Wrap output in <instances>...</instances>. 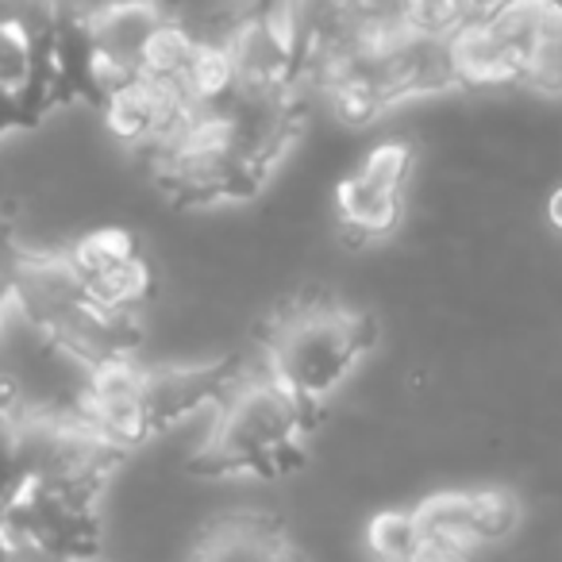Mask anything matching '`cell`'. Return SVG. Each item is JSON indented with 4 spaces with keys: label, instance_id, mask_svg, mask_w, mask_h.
<instances>
[{
    "label": "cell",
    "instance_id": "1",
    "mask_svg": "<svg viewBox=\"0 0 562 562\" xmlns=\"http://www.w3.org/2000/svg\"><path fill=\"white\" fill-rule=\"evenodd\" d=\"M4 281L12 293V313L24 316L32 331H40L58 355L78 362L81 370L139 355V316L109 313L97 305L63 250H27L9 243Z\"/></svg>",
    "mask_w": 562,
    "mask_h": 562
},
{
    "label": "cell",
    "instance_id": "2",
    "mask_svg": "<svg viewBox=\"0 0 562 562\" xmlns=\"http://www.w3.org/2000/svg\"><path fill=\"white\" fill-rule=\"evenodd\" d=\"M212 413L216 420L189 462L201 477L273 482L293 474L305 462L308 431L321 424V413L290 397L262 367H243V374Z\"/></svg>",
    "mask_w": 562,
    "mask_h": 562
},
{
    "label": "cell",
    "instance_id": "3",
    "mask_svg": "<svg viewBox=\"0 0 562 562\" xmlns=\"http://www.w3.org/2000/svg\"><path fill=\"white\" fill-rule=\"evenodd\" d=\"M374 347L378 321L367 308L336 297H308L285 305L266 324L262 370L305 408L324 413Z\"/></svg>",
    "mask_w": 562,
    "mask_h": 562
},
{
    "label": "cell",
    "instance_id": "4",
    "mask_svg": "<svg viewBox=\"0 0 562 562\" xmlns=\"http://www.w3.org/2000/svg\"><path fill=\"white\" fill-rule=\"evenodd\" d=\"M0 536L12 559L40 562H104V520L97 493L63 485L20 482L0 516Z\"/></svg>",
    "mask_w": 562,
    "mask_h": 562
},
{
    "label": "cell",
    "instance_id": "5",
    "mask_svg": "<svg viewBox=\"0 0 562 562\" xmlns=\"http://www.w3.org/2000/svg\"><path fill=\"white\" fill-rule=\"evenodd\" d=\"M416 150L405 139L374 143L336 186V220L355 243L390 239L405 220Z\"/></svg>",
    "mask_w": 562,
    "mask_h": 562
},
{
    "label": "cell",
    "instance_id": "6",
    "mask_svg": "<svg viewBox=\"0 0 562 562\" xmlns=\"http://www.w3.org/2000/svg\"><path fill=\"white\" fill-rule=\"evenodd\" d=\"M170 16V0H101V4L81 9L78 35L86 47L93 101L139 74L150 40Z\"/></svg>",
    "mask_w": 562,
    "mask_h": 562
},
{
    "label": "cell",
    "instance_id": "7",
    "mask_svg": "<svg viewBox=\"0 0 562 562\" xmlns=\"http://www.w3.org/2000/svg\"><path fill=\"white\" fill-rule=\"evenodd\" d=\"M424 539L459 562H474L482 551L505 543L520 528V501L513 490H447L431 493L413 508Z\"/></svg>",
    "mask_w": 562,
    "mask_h": 562
},
{
    "label": "cell",
    "instance_id": "8",
    "mask_svg": "<svg viewBox=\"0 0 562 562\" xmlns=\"http://www.w3.org/2000/svg\"><path fill=\"white\" fill-rule=\"evenodd\" d=\"M513 89L562 93V0H505L485 12Z\"/></svg>",
    "mask_w": 562,
    "mask_h": 562
},
{
    "label": "cell",
    "instance_id": "9",
    "mask_svg": "<svg viewBox=\"0 0 562 562\" xmlns=\"http://www.w3.org/2000/svg\"><path fill=\"white\" fill-rule=\"evenodd\" d=\"M86 293L109 313L139 316L155 297V270L127 227H93L63 250Z\"/></svg>",
    "mask_w": 562,
    "mask_h": 562
},
{
    "label": "cell",
    "instance_id": "10",
    "mask_svg": "<svg viewBox=\"0 0 562 562\" xmlns=\"http://www.w3.org/2000/svg\"><path fill=\"white\" fill-rule=\"evenodd\" d=\"M143 374L147 367H139V359L124 362H104V367L86 370V382L74 401V413L104 439L120 454L139 451L143 443L155 439L147 416V390H143Z\"/></svg>",
    "mask_w": 562,
    "mask_h": 562
},
{
    "label": "cell",
    "instance_id": "11",
    "mask_svg": "<svg viewBox=\"0 0 562 562\" xmlns=\"http://www.w3.org/2000/svg\"><path fill=\"white\" fill-rule=\"evenodd\" d=\"M97 109H101V120L112 139L127 150H143V155H155L193 116V104L186 97L158 86V81L139 78V74L109 89L97 101Z\"/></svg>",
    "mask_w": 562,
    "mask_h": 562
},
{
    "label": "cell",
    "instance_id": "12",
    "mask_svg": "<svg viewBox=\"0 0 562 562\" xmlns=\"http://www.w3.org/2000/svg\"><path fill=\"white\" fill-rule=\"evenodd\" d=\"M243 374L239 362H186V367H147L143 374V390H147V416L150 431L178 428V424L193 420L204 408H216Z\"/></svg>",
    "mask_w": 562,
    "mask_h": 562
},
{
    "label": "cell",
    "instance_id": "13",
    "mask_svg": "<svg viewBox=\"0 0 562 562\" xmlns=\"http://www.w3.org/2000/svg\"><path fill=\"white\" fill-rule=\"evenodd\" d=\"M186 562H308L290 528L270 513H227L204 524Z\"/></svg>",
    "mask_w": 562,
    "mask_h": 562
},
{
    "label": "cell",
    "instance_id": "14",
    "mask_svg": "<svg viewBox=\"0 0 562 562\" xmlns=\"http://www.w3.org/2000/svg\"><path fill=\"white\" fill-rule=\"evenodd\" d=\"M447 55H451L454 86L459 89H513L505 58H501L497 43H493L482 16L467 20V24L447 40Z\"/></svg>",
    "mask_w": 562,
    "mask_h": 562
},
{
    "label": "cell",
    "instance_id": "15",
    "mask_svg": "<svg viewBox=\"0 0 562 562\" xmlns=\"http://www.w3.org/2000/svg\"><path fill=\"white\" fill-rule=\"evenodd\" d=\"M367 543L378 562H420L424 559V531H420V524H416L413 508L378 513L367 528Z\"/></svg>",
    "mask_w": 562,
    "mask_h": 562
},
{
    "label": "cell",
    "instance_id": "16",
    "mask_svg": "<svg viewBox=\"0 0 562 562\" xmlns=\"http://www.w3.org/2000/svg\"><path fill=\"white\" fill-rule=\"evenodd\" d=\"M401 27L428 40H451L467 20H474L467 0H397Z\"/></svg>",
    "mask_w": 562,
    "mask_h": 562
},
{
    "label": "cell",
    "instance_id": "17",
    "mask_svg": "<svg viewBox=\"0 0 562 562\" xmlns=\"http://www.w3.org/2000/svg\"><path fill=\"white\" fill-rule=\"evenodd\" d=\"M547 224L562 235V186H554L551 196H547Z\"/></svg>",
    "mask_w": 562,
    "mask_h": 562
},
{
    "label": "cell",
    "instance_id": "18",
    "mask_svg": "<svg viewBox=\"0 0 562 562\" xmlns=\"http://www.w3.org/2000/svg\"><path fill=\"white\" fill-rule=\"evenodd\" d=\"M9 316H12V293H9V281H4V266H0V336L9 328Z\"/></svg>",
    "mask_w": 562,
    "mask_h": 562
},
{
    "label": "cell",
    "instance_id": "19",
    "mask_svg": "<svg viewBox=\"0 0 562 562\" xmlns=\"http://www.w3.org/2000/svg\"><path fill=\"white\" fill-rule=\"evenodd\" d=\"M467 4H470V12H474V16H485V12L501 9L505 0H467Z\"/></svg>",
    "mask_w": 562,
    "mask_h": 562
},
{
    "label": "cell",
    "instance_id": "20",
    "mask_svg": "<svg viewBox=\"0 0 562 562\" xmlns=\"http://www.w3.org/2000/svg\"><path fill=\"white\" fill-rule=\"evenodd\" d=\"M227 4H232V9H239V12H247V9H258L262 0H227Z\"/></svg>",
    "mask_w": 562,
    "mask_h": 562
},
{
    "label": "cell",
    "instance_id": "21",
    "mask_svg": "<svg viewBox=\"0 0 562 562\" xmlns=\"http://www.w3.org/2000/svg\"><path fill=\"white\" fill-rule=\"evenodd\" d=\"M12 562H40V559H20V554H16V559H12Z\"/></svg>",
    "mask_w": 562,
    "mask_h": 562
}]
</instances>
